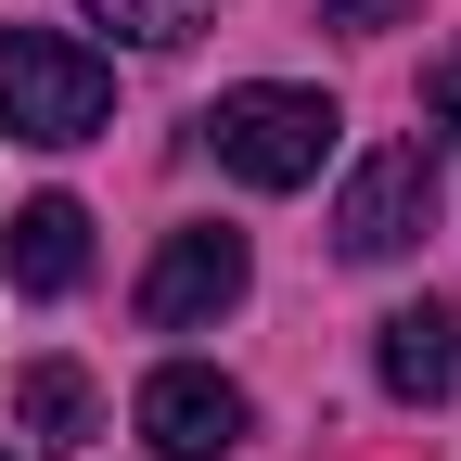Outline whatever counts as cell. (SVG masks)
Instances as JSON below:
<instances>
[{
	"mask_svg": "<svg viewBox=\"0 0 461 461\" xmlns=\"http://www.w3.org/2000/svg\"><path fill=\"white\" fill-rule=\"evenodd\" d=\"M333 90H295V77H244V90H218V115H205V141H218V167L244 193H308L321 180V154H333Z\"/></svg>",
	"mask_w": 461,
	"mask_h": 461,
	"instance_id": "6da1fadb",
	"label": "cell"
},
{
	"mask_svg": "<svg viewBox=\"0 0 461 461\" xmlns=\"http://www.w3.org/2000/svg\"><path fill=\"white\" fill-rule=\"evenodd\" d=\"M103 115H115V65L77 26H14V39H0V129H14V141L65 154V141L103 129Z\"/></svg>",
	"mask_w": 461,
	"mask_h": 461,
	"instance_id": "7a4b0ae2",
	"label": "cell"
},
{
	"mask_svg": "<svg viewBox=\"0 0 461 461\" xmlns=\"http://www.w3.org/2000/svg\"><path fill=\"white\" fill-rule=\"evenodd\" d=\"M423 218H436V154H423V141H384V154L346 167V193H333V244L359 257V269H384V257L423 244Z\"/></svg>",
	"mask_w": 461,
	"mask_h": 461,
	"instance_id": "3957f363",
	"label": "cell"
},
{
	"mask_svg": "<svg viewBox=\"0 0 461 461\" xmlns=\"http://www.w3.org/2000/svg\"><path fill=\"white\" fill-rule=\"evenodd\" d=\"M244 282H257L244 230H167L154 269H141V333H205V321L244 308Z\"/></svg>",
	"mask_w": 461,
	"mask_h": 461,
	"instance_id": "277c9868",
	"label": "cell"
},
{
	"mask_svg": "<svg viewBox=\"0 0 461 461\" xmlns=\"http://www.w3.org/2000/svg\"><path fill=\"white\" fill-rule=\"evenodd\" d=\"M141 448L154 461H230V448H244V384H230V372H193V359H167L154 384H141Z\"/></svg>",
	"mask_w": 461,
	"mask_h": 461,
	"instance_id": "5b68a950",
	"label": "cell"
},
{
	"mask_svg": "<svg viewBox=\"0 0 461 461\" xmlns=\"http://www.w3.org/2000/svg\"><path fill=\"white\" fill-rule=\"evenodd\" d=\"M372 372H384V397H397V411H448V397H461V308H448V295L384 308Z\"/></svg>",
	"mask_w": 461,
	"mask_h": 461,
	"instance_id": "8992f818",
	"label": "cell"
},
{
	"mask_svg": "<svg viewBox=\"0 0 461 461\" xmlns=\"http://www.w3.org/2000/svg\"><path fill=\"white\" fill-rule=\"evenodd\" d=\"M0 269H14V295H77V282H90V205H77V193L14 205V230H0Z\"/></svg>",
	"mask_w": 461,
	"mask_h": 461,
	"instance_id": "52a82bcc",
	"label": "cell"
},
{
	"mask_svg": "<svg viewBox=\"0 0 461 461\" xmlns=\"http://www.w3.org/2000/svg\"><path fill=\"white\" fill-rule=\"evenodd\" d=\"M14 411H26L39 448H77V436H90V372H77V359H39V372L14 384Z\"/></svg>",
	"mask_w": 461,
	"mask_h": 461,
	"instance_id": "ba28073f",
	"label": "cell"
},
{
	"mask_svg": "<svg viewBox=\"0 0 461 461\" xmlns=\"http://www.w3.org/2000/svg\"><path fill=\"white\" fill-rule=\"evenodd\" d=\"M90 26H115V39L167 51V39H193V26H205V0H90Z\"/></svg>",
	"mask_w": 461,
	"mask_h": 461,
	"instance_id": "9c48e42d",
	"label": "cell"
},
{
	"mask_svg": "<svg viewBox=\"0 0 461 461\" xmlns=\"http://www.w3.org/2000/svg\"><path fill=\"white\" fill-rule=\"evenodd\" d=\"M0 461H14V448H0Z\"/></svg>",
	"mask_w": 461,
	"mask_h": 461,
	"instance_id": "30bf717a",
	"label": "cell"
}]
</instances>
